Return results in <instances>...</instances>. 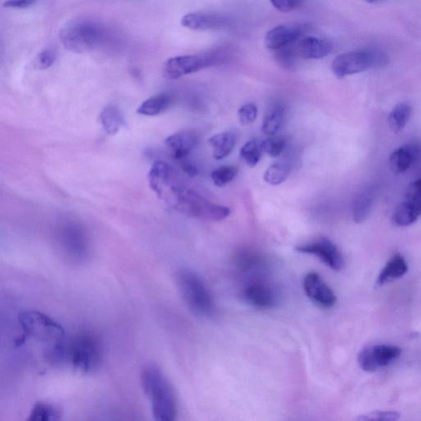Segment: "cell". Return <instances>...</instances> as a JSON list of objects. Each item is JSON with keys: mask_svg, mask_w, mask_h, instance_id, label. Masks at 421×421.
<instances>
[{"mask_svg": "<svg viewBox=\"0 0 421 421\" xmlns=\"http://www.w3.org/2000/svg\"><path fill=\"white\" fill-rule=\"evenodd\" d=\"M25 336L43 343L45 355L52 362L68 359V341L63 328L49 316L31 311L20 316Z\"/></svg>", "mask_w": 421, "mask_h": 421, "instance_id": "1", "label": "cell"}, {"mask_svg": "<svg viewBox=\"0 0 421 421\" xmlns=\"http://www.w3.org/2000/svg\"><path fill=\"white\" fill-rule=\"evenodd\" d=\"M164 190L161 199L187 216L209 222H221L230 216V208L210 202L194 190L178 184L176 176Z\"/></svg>", "mask_w": 421, "mask_h": 421, "instance_id": "2", "label": "cell"}, {"mask_svg": "<svg viewBox=\"0 0 421 421\" xmlns=\"http://www.w3.org/2000/svg\"><path fill=\"white\" fill-rule=\"evenodd\" d=\"M141 383L150 401L154 418L173 421L176 418L177 401L170 381L157 365H146L141 374Z\"/></svg>", "mask_w": 421, "mask_h": 421, "instance_id": "3", "label": "cell"}, {"mask_svg": "<svg viewBox=\"0 0 421 421\" xmlns=\"http://www.w3.org/2000/svg\"><path fill=\"white\" fill-rule=\"evenodd\" d=\"M104 26L88 17H77L68 22L59 31V39L66 49L75 53H85L102 44Z\"/></svg>", "mask_w": 421, "mask_h": 421, "instance_id": "4", "label": "cell"}, {"mask_svg": "<svg viewBox=\"0 0 421 421\" xmlns=\"http://www.w3.org/2000/svg\"><path fill=\"white\" fill-rule=\"evenodd\" d=\"M176 282L183 300L194 314L210 318L216 313L213 295L203 279L190 269H182L176 275Z\"/></svg>", "mask_w": 421, "mask_h": 421, "instance_id": "5", "label": "cell"}, {"mask_svg": "<svg viewBox=\"0 0 421 421\" xmlns=\"http://www.w3.org/2000/svg\"><path fill=\"white\" fill-rule=\"evenodd\" d=\"M68 360L86 374L97 372L102 364L103 349L99 338L89 332L77 334L68 341Z\"/></svg>", "mask_w": 421, "mask_h": 421, "instance_id": "6", "label": "cell"}, {"mask_svg": "<svg viewBox=\"0 0 421 421\" xmlns=\"http://www.w3.org/2000/svg\"><path fill=\"white\" fill-rule=\"evenodd\" d=\"M225 61L226 54L222 50L173 57L164 63V75L168 79L176 80L204 68L222 65Z\"/></svg>", "mask_w": 421, "mask_h": 421, "instance_id": "7", "label": "cell"}, {"mask_svg": "<svg viewBox=\"0 0 421 421\" xmlns=\"http://www.w3.org/2000/svg\"><path fill=\"white\" fill-rule=\"evenodd\" d=\"M386 58L374 49H357L339 54L334 59L332 70L337 79H344L370 68L382 66Z\"/></svg>", "mask_w": 421, "mask_h": 421, "instance_id": "8", "label": "cell"}, {"mask_svg": "<svg viewBox=\"0 0 421 421\" xmlns=\"http://www.w3.org/2000/svg\"><path fill=\"white\" fill-rule=\"evenodd\" d=\"M240 295L245 303L259 309H273L280 302V291L267 274L244 278Z\"/></svg>", "mask_w": 421, "mask_h": 421, "instance_id": "9", "label": "cell"}, {"mask_svg": "<svg viewBox=\"0 0 421 421\" xmlns=\"http://www.w3.org/2000/svg\"><path fill=\"white\" fill-rule=\"evenodd\" d=\"M59 246L68 259L82 263L88 259L90 252L89 238L84 229L75 224L63 226L59 234Z\"/></svg>", "mask_w": 421, "mask_h": 421, "instance_id": "10", "label": "cell"}, {"mask_svg": "<svg viewBox=\"0 0 421 421\" xmlns=\"http://www.w3.org/2000/svg\"><path fill=\"white\" fill-rule=\"evenodd\" d=\"M401 349L395 345L378 344L366 347L358 355V364L366 372L387 367L399 358Z\"/></svg>", "mask_w": 421, "mask_h": 421, "instance_id": "11", "label": "cell"}, {"mask_svg": "<svg viewBox=\"0 0 421 421\" xmlns=\"http://www.w3.org/2000/svg\"><path fill=\"white\" fill-rule=\"evenodd\" d=\"M299 253L314 255L333 271H340L344 266V259L337 246L327 237H320L296 248Z\"/></svg>", "mask_w": 421, "mask_h": 421, "instance_id": "12", "label": "cell"}, {"mask_svg": "<svg viewBox=\"0 0 421 421\" xmlns=\"http://www.w3.org/2000/svg\"><path fill=\"white\" fill-rule=\"evenodd\" d=\"M303 289L311 302L319 307L328 309L336 304V295L318 273L310 272L306 274Z\"/></svg>", "mask_w": 421, "mask_h": 421, "instance_id": "13", "label": "cell"}, {"mask_svg": "<svg viewBox=\"0 0 421 421\" xmlns=\"http://www.w3.org/2000/svg\"><path fill=\"white\" fill-rule=\"evenodd\" d=\"M234 264L244 278L268 273L266 258L254 250L243 249L238 252L234 258Z\"/></svg>", "mask_w": 421, "mask_h": 421, "instance_id": "14", "label": "cell"}, {"mask_svg": "<svg viewBox=\"0 0 421 421\" xmlns=\"http://www.w3.org/2000/svg\"><path fill=\"white\" fill-rule=\"evenodd\" d=\"M198 141L199 135L195 131L185 130L169 136L164 144L174 158L183 160L195 148Z\"/></svg>", "mask_w": 421, "mask_h": 421, "instance_id": "15", "label": "cell"}, {"mask_svg": "<svg viewBox=\"0 0 421 421\" xmlns=\"http://www.w3.org/2000/svg\"><path fill=\"white\" fill-rule=\"evenodd\" d=\"M301 33L300 27L296 26L282 25L274 27L265 36V45L273 50L286 47L298 40Z\"/></svg>", "mask_w": 421, "mask_h": 421, "instance_id": "16", "label": "cell"}, {"mask_svg": "<svg viewBox=\"0 0 421 421\" xmlns=\"http://www.w3.org/2000/svg\"><path fill=\"white\" fill-rule=\"evenodd\" d=\"M420 153L421 148L418 144H411L401 146L389 158L391 170L396 174L406 172L418 161Z\"/></svg>", "mask_w": 421, "mask_h": 421, "instance_id": "17", "label": "cell"}, {"mask_svg": "<svg viewBox=\"0 0 421 421\" xmlns=\"http://www.w3.org/2000/svg\"><path fill=\"white\" fill-rule=\"evenodd\" d=\"M227 24L226 17L217 15H208V13H189L181 20L183 26L195 31L221 29Z\"/></svg>", "mask_w": 421, "mask_h": 421, "instance_id": "18", "label": "cell"}, {"mask_svg": "<svg viewBox=\"0 0 421 421\" xmlns=\"http://www.w3.org/2000/svg\"><path fill=\"white\" fill-rule=\"evenodd\" d=\"M299 56L305 59H319L332 52L333 45L331 41L317 38L302 39L296 47Z\"/></svg>", "mask_w": 421, "mask_h": 421, "instance_id": "19", "label": "cell"}, {"mask_svg": "<svg viewBox=\"0 0 421 421\" xmlns=\"http://www.w3.org/2000/svg\"><path fill=\"white\" fill-rule=\"evenodd\" d=\"M173 168L167 162L162 161L155 162L148 174V182L152 189L158 197L161 196L164 187L175 176Z\"/></svg>", "mask_w": 421, "mask_h": 421, "instance_id": "20", "label": "cell"}, {"mask_svg": "<svg viewBox=\"0 0 421 421\" xmlns=\"http://www.w3.org/2000/svg\"><path fill=\"white\" fill-rule=\"evenodd\" d=\"M238 140L236 131H226L215 135L208 139V144L213 148V157L216 160H222L228 157L234 150Z\"/></svg>", "mask_w": 421, "mask_h": 421, "instance_id": "21", "label": "cell"}, {"mask_svg": "<svg viewBox=\"0 0 421 421\" xmlns=\"http://www.w3.org/2000/svg\"><path fill=\"white\" fill-rule=\"evenodd\" d=\"M408 271V265L406 259L400 254H396L388 261V263L382 269L377 279L378 286L392 282L405 275Z\"/></svg>", "mask_w": 421, "mask_h": 421, "instance_id": "22", "label": "cell"}, {"mask_svg": "<svg viewBox=\"0 0 421 421\" xmlns=\"http://www.w3.org/2000/svg\"><path fill=\"white\" fill-rule=\"evenodd\" d=\"M286 118V108L282 103H274L265 113L262 131L265 135H276Z\"/></svg>", "mask_w": 421, "mask_h": 421, "instance_id": "23", "label": "cell"}, {"mask_svg": "<svg viewBox=\"0 0 421 421\" xmlns=\"http://www.w3.org/2000/svg\"><path fill=\"white\" fill-rule=\"evenodd\" d=\"M172 98L168 94H159L146 100L138 108V112L141 116H157L170 107Z\"/></svg>", "mask_w": 421, "mask_h": 421, "instance_id": "24", "label": "cell"}, {"mask_svg": "<svg viewBox=\"0 0 421 421\" xmlns=\"http://www.w3.org/2000/svg\"><path fill=\"white\" fill-rule=\"evenodd\" d=\"M374 197L373 187L364 190L357 197L353 208V220L355 223H362L368 218L372 212Z\"/></svg>", "mask_w": 421, "mask_h": 421, "instance_id": "25", "label": "cell"}, {"mask_svg": "<svg viewBox=\"0 0 421 421\" xmlns=\"http://www.w3.org/2000/svg\"><path fill=\"white\" fill-rule=\"evenodd\" d=\"M100 121L103 130L109 135H116L125 125L122 114L114 107H108L103 109L100 114Z\"/></svg>", "mask_w": 421, "mask_h": 421, "instance_id": "26", "label": "cell"}, {"mask_svg": "<svg viewBox=\"0 0 421 421\" xmlns=\"http://www.w3.org/2000/svg\"><path fill=\"white\" fill-rule=\"evenodd\" d=\"M413 113V108L409 104H397L392 109L388 116V123L391 130L395 132H399L404 129Z\"/></svg>", "mask_w": 421, "mask_h": 421, "instance_id": "27", "label": "cell"}, {"mask_svg": "<svg viewBox=\"0 0 421 421\" xmlns=\"http://www.w3.org/2000/svg\"><path fill=\"white\" fill-rule=\"evenodd\" d=\"M61 411L56 406L38 402L31 409L29 420L31 421H56L61 420Z\"/></svg>", "mask_w": 421, "mask_h": 421, "instance_id": "28", "label": "cell"}, {"mask_svg": "<svg viewBox=\"0 0 421 421\" xmlns=\"http://www.w3.org/2000/svg\"><path fill=\"white\" fill-rule=\"evenodd\" d=\"M291 172V167L289 163H274L265 171L263 178L269 185H278L286 180Z\"/></svg>", "mask_w": 421, "mask_h": 421, "instance_id": "29", "label": "cell"}, {"mask_svg": "<svg viewBox=\"0 0 421 421\" xmlns=\"http://www.w3.org/2000/svg\"><path fill=\"white\" fill-rule=\"evenodd\" d=\"M263 151L261 144L257 140H251L242 146L240 152L243 161L250 167L257 166L262 158Z\"/></svg>", "mask_w": 421, "mask_h": 421, "instance_id": "30", "label": "cell"}, {"mask_svg": "<svg viewBox=\"0 0 421 421\" xmlns=\"http://www.w3.org/2000/svg\"><path fill=\"white\" fill-rule=\"evenodd\" d=\"M286 139L280 135L268 136V138L261 141V148L263 153L271 158H277L285 149Z\"/></svg>", "mask_w": 421, "mask_h": 421, "instance_id": "31", "label": "cell"}, {"mask_svg": "<svg viewBox=\"0 0 421 421\" xmlns=\"http://www.w3.org/2000/svg\"><path fill=\"white\" fill-rule=\"evenodd\" d=\"M291 45L275 50V59L278 65L287 70L294 68L296 57L299 56L296 47H293Z\"/></svg>", "mask_w": 421, "mask_h": 421, "instance_id": "32", "label": "cell"}, {"mask_svg": "<svg viewBox=\"0 0 421 421\" xmlns=\"http://www.w3.org/2000/svg\"><path fill=\"white\" fill-rule=\"evenodd\" d=\"M238 174V169L232 166H223L216 169L210 174V178L214 185L222 187L235 180Z\"/></svg>", "mask_w": 421, "mask_h": 421, "instance_id": "33", "label": "cell"}, {"mask_svg": "<svg viewBox=\"0 0 421 421\" xmlns=\"http://www.w3.org/2000/svg\"><path fill=\"white\" fill-rule=\"evenodd\" d=\"M238 117L240 125L247 126L252 125L258 117V108L254 103H248L240 108Z\"/></svg>", "mask_w": 421, "mask_h": 421, "instance_id": "34", "label": "cell"}, {"mask_svg": "<svg viewBox=\"0 0 421 421\" xmlns=\"http://www.w3.org/2000/svg\"><path fill=\"white\" fill-rule=\"evenodd\" d=\"M56 61V52L52 48L45 49L36 58V65L39 70H47L52 67Z\"/></svg>", "mask_w": 421, "mask_h": 421, "instance_id": "35", "label": "cell"}, {"mask_svg": "<svg viewBox=\"0 0 421 421\" xmlns=\"http://www.w3.org/2000/svg\"><path fill=\"white\" fill-rule=\"evenodd\" d=\"M400 419V414L397 411H373L369 414L360 415L359 420L393 421Z\"/></svg>", "mask_w": 421, "mask_h": 421, "instance_id": "36", "label": "cell"}, {"mask_svg": "<svg viewBox=\"0 0 421 421\" xmlns=\"http://www.w3.org/2000/svg\"><path fill=\"white\" fill-rule=\"evenodd\" d=\"M404 199L411 201L421 208V178L407 187Z\"/></svg>", "mask_w": 421, "mask_h": 421, "instance_id": "37", "label": "cell"}, {"mask_svg": "<svg viewBox=\"0 0 421 421\" xmlns=\"http://www.w3.org/2000/svg\"><path fill=\"white\" fill-rule=\"evenodd\" d=\"M269 1L278 11L288 13L298 7L301 0H269Z\"/></svg>", "mask_w": 421, "mask_h": 421, "instance_id": "38", "label": "cell"}, {"mask_svg": "<svg viewBox=\"0 0 421 421\" xmlns=\"http://www.w3.org/2000/svg\"><path fill=\"white\" fill-rule=\"evenodd\" d=\"M36 2V0H6L3 3L4 8H29Z\"/></svg>", "mask_w": 421, "mask_h": 421, "instance_id": "39", "label": "cell"}, {"mask_svg": "<svg viewBox=\"0 0 421 421\" xmlns=\"http://www.w3.org/2000/svg\"><path fill=\"white\" fill-rule=\"evenodd\" d=\"M183 171H185L187 176L190 177H195L199 174L198 169L194 166V164L189 162L183 163L182 164Z\"/></svg>", "mask_w": 421, "mask_h": 421, "instance_id": "40", "label": "cell"}, {"mask_svg": "<svg viewBox=\"0 0 421 421\" xmlns=\"http://www.w3.org/2000/svg\"><path fill=\"white\" fill-rule=\"evenodd\" d=\"M364 1L367 3H375L379 1V0H364Z\"/></svg>", "mask_w": 421, "mask_h": 421, "instance_id": "41", "label": "cell"}]
</instances>
